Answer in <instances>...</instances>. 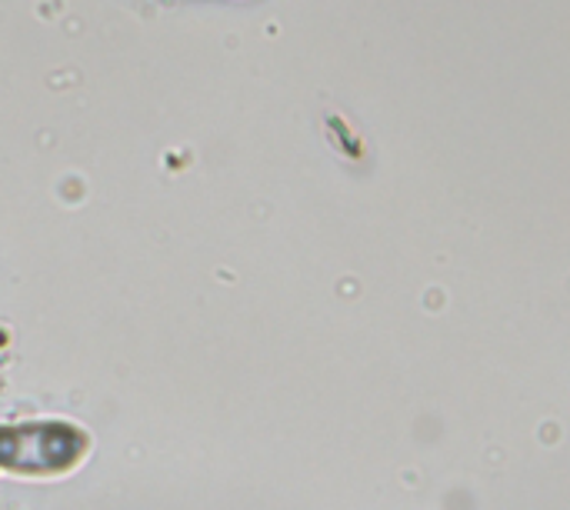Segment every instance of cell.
<instances>
[{"label":"cell","instance_id":"obj_1","mask_svg":"<svg viewBox=\"0 0 570 510\" xmlns=\"http://www.w3.org/2000/svg\"><path fill=\"white\" fill-rule=\"evenodd\" d=\"M94 451L83 424L63 418H37L0 424V474L50 481L73 474Z\"/></svg>","mask_w":570,"mask_h":510}]
</instances>
